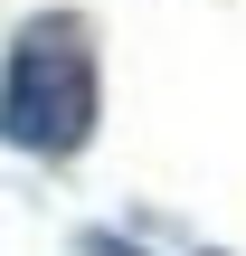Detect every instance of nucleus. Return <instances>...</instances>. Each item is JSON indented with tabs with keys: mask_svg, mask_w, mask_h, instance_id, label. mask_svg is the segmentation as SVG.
I'll use <instances>...</instances> for the list:
<instances>
[{
	"mask_svg": "<svg viewBox=\"0 0 246 256\" xmlns=\"http://www.w3.org/2000/svg\"><path fill=\"white\" fill-rule=\"evenodd\" d=\"M104 114V76H95V28L76 10H38L9 57H0V142L66 162Z\"/></svg>",
	"mask_w": 246,
	"mask_h": 256,
	"instance_id": "f257e3e1",
	"label": "nucleus"
},
{
	"mask_svg": "<svg viewBox=\"0 0 246 256\" xmlns=\"http://www.w3.org/2000/svg\"><path fill=\"white\" fill-rule=\"evenodd\" d=\"M85 256H142V247H123V238H85Z\"/></svg>",
	"mask_w": 246,
	"mask_h": 256,
	"instance_id": "f03ea898",
	"label": "nucleus"
}]
</instances>
